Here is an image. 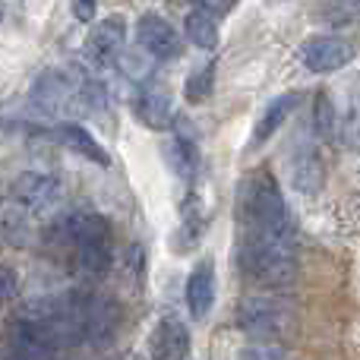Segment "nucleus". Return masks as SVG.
Returning a JSON list of instances; mask_svg holds the SVG:
<instances>
[{
  "label": "nucleus",
  "mask_w": 360,
  "mask_h": 360,
  "mask_svg": "<svg viewBox=\"0 0 360 360\" xmlns=\"http://www.w3.org/2000/svg\"><path fill=\"white\" fill-rule=\"evenodd\" d=\"M44 237L54 250L70 253V262L89 278L105 275L114 262V234L105 215H95V212L63 215L51 224Z\"/></svg>",
  "instance_id": "1"
},
{
  "label": "nucleus",
  "mask_w": 360,
  "mask_h": 360,
  "mask_svg": "<svg viewBox=\"0 0 360 360\" xmlns=\"http://www.w3.org/2000/svg\"><path fill=\"white\" fill-rule=\"evenodd\" d=\"M234 215L243 237H294V224L288 215L281 186L266 168L250 171L237 184Z\"/></svg>",
  "instance_id": "2"
},
{
  "label": "nucleus",
  "mask_w": 360,
  "mask_h": 360,
  "mask_svg": "<svg viewBox=\"0 0 360 360\" xmlns=\"http://www.w3.org/2000/svg\"><path fill=\"white\" fill-rule=\"evenodd\" d=\"M105 98V86L76 70H44L29 89L32 108L48 117H76V114L98 111Z\"/></svg>",
  "instance_id": "3"
},
{
  "label": "nucleus",
  "mask_w": 360,
  "mask_h": 360,
  "mask_svg": "<svg viewBox=\"0 0 360 360\" xmlns=\"http://www.w3.org/2000/svg\"><path fill=\"white\" fill-rule=\"evenodd\" d=\"M237 269L259 288H288L297 278L294 237H240Z\"/></svg>",
  "instance_id": "4"
},
{
  "label": "nucleus",
  "mask_w": 360,
  "mask_h": 360,
  "mask_svg": "<svg viewBox=\"0 0 360 360\" xmlns=\"http://www.w3.org/2000/svg\"><path fill=\"white\" fill-rule=\"evenodd\" d=\"M237 329L256 338H278L294 326V307L285 297H272V294H256V297H243L234 310Z\"/></svg>",
  "instance_id": "5"
},
{
  "label": "nucleus",
  "mask_w": 360,
  "mask_h": 360,
  "mask_svg": "<svg viewBox=\"0 0 360 360\" xmlns=\"http://www.w3.org/2000/svg\"><path fill=\"white\" fill-rule=\"evenodd\" d=\"M60 180L54 174H44V171H22L16 180L10 184V202L25 209L29 215L35 212H48L60 202Z\"/></svg>",
  "instance_id": "6"
},
{
  "label": "nucleus",
  "mask_w": 360,
  "mask_h": 360,
  "mask_svg": "<svg viewBox=\"0 0 360 360\" xmlns=\"http://www.w3.org/2000/svg\"><path fill=\"white\" fill-rule=\"evenodd\" d=\"M6 351L19 360H54L60 354L48 326L32 323V319L22 316H16L10 323V329H6Z\"/></svg>",
  "instance_id": "7"
},
{
  "label": "nucleus",
  "mask_w": 360,
  "mask_h": 360,
  "mask_svg": "<svg viewBox=\"0 0 360 360\" xmlns=\"http://www.w3.org/2000/svg\"><path fill=\"white\" fill-rule=\"evenodd\" d=\"M136 44L152 60H177L184 54V38L177 29L158 13H143L136 19Z\"/></svg>",
  "instance_id": "8"
},
{
  "label": "nucleus",
  "mask_w": 360,
  "mask_h": 360,
  "mask_svg": "<svg viewBox=\"0 0 360 360\" xmlns=\"http://www.w3.org/2000/svg\"><path fill=\"white\" fill-rule=\"evenodd\" d=\"M357 57V48L338 35H313L300 44V60L313 73H335Z\"/></svg>",
  "instance_id": "9"
},
{
  "label": "nucleus",
  "mask_w": 360,
  "mask_h": 360,
  "mask_svg": "<svg viewBox=\"0 0 360 360\" xmlns=\"http://www.w3.org/2000/svg\"><path fill=\"white\" fill-rule=\"evenodd\" d=\"M120 323V310L111 297L98 294H79V326L86 345H105L114 338Z\"/></svg>",
  "instance_id": "10"
},
{
  "label": "nucleus",
  "mask_w": 360,
  "mask_h": 360,
  "mask_svg": "<svg viewBox=\"0 0 360 360\" xmlns=\"http://www.w3.org/2000/svg\"><path fill=\"white\" fill-rule=\"evenodd\" d=\"M124 51H127V19L124 16H108L92 25V32L86 38V57L95 67L117 63Z\"/></svg>",
  "instance_id": "11"
},
{
  "label": "nucleus",
  "mask_w": 360,
  "mask_h": 360,
  "mask_svg": "<svg viewBox=\"0 0 360 360\" xmlns=\"http://www.w3.org/2000/svg\"><path fill=\"white\" fill-rule=\"evenodd\" d=\"M190 354V332L174 316L158 319L149 335V357L152 360H186Z\"/></svg>",
  "instance_id": "12"
},
{
  "label": "nucleus",
  "mask_w": 360,
  "mask_h": 360,
  "mask_svg": "<svg viewBox=\"0 0 360 360\" xmlns=\"http://www.w3.org/2000/svg\"><path fill=\"white\" fill-rule=\"evenodd\" d=\"M288 168H291V184L297 193L304 196H316L319 190L326 186V168H323V158L316 155L313 146H297L288 158Z\"/></svg>",
  "instance_id": "13"
},
{
  "label": "nucleus",
  "mask_w": 360,
  "mask_h": 360,
  "mask_svg": "<svg viewBox=\"0 0 360 360\" xmlns=\"http://www.w3.org/2000/svg\"><path fill=\"white\" fill-rule=\"evenodd\" d=\"M212 304H215V266L202 259L186 278V310L193 319H205Z\"/></svg>",
  "instance_id": "14"
},
{
  "label": "nucleus",
  "mask_w": 360,
  "mask_h": 360,
  "mask_svg": "<svg viewBox=\"0 0 360 360\" xmlns=\"http://www.w3.org/2000/svg\"><path fill=\"white\" fill-rule=\"evenodd\" d=\"M54 136L60 139L67 149H73L76 155H82V158H89V162H95V165H101V168H108L111 165V155L105 152V146L98 143V139L92 136V133L86 130V127H79V124H57V130H54Z\"/></svg>",
  "instance_id": "15"
},
{
  "label": "nucleus",
  "mask_w": 360,
  "mask_h": 360,
  "mask_svg": "<svg viewBox=\"0 0 360 360\" xmlns=\"http://www.w3.org/2000/svg\"><path fill=\"white\" fill-rule=\"evenodd\" d=\"M136 114L149 130L171 127V92L165 86H146L136 98Z\"/></svg>",
  "instance_id": "16"
},
{
  "label": "nucleus",
  "mask_w": 360,
  "mask_h": 360,
  "mask_svg": "<svg viewBox=\"0 0 360 360\" xmlns=\"http://www.w3.org/2000/svg\"><path fill=\"white\" fill-rule=\"evenodd\" d=\"M297 101H300V95H297V92L278 95V98H272V101H269V108H266V111H262V117L256 120L253 143L259 146V143H266L269 136H275V133H278V127L285 124V120L294 114V108H297Z\"/></svg>",
  "instance_id": "17"
},
{
  "label": "nucleus",
  "mask_w": 360,
  "mask_h": 360,
  "mask_svg": "<svg viewBox=\"0 0 360 360\" xmlns=\"http://www.w3.org/2000/svg\"><path fill=\"white\" fill-rule=\"evenodd\" d=\"M0 234H4V240L13 243V247H29V243L35 240V228H32V221H29V212L10 202L0 212Z\"/></svg>",
  "instance_id": "18"
},
{
  "label": "nucleus",
  "mask_w": 360,
  "mask_h": 360,
  "mask_svg": "<svg viewBox=\"0 0 360 360\" xmlns=\"http://www.w3.org/2000/svg\"><path fill=\"white\" fill-rule=\"evenodd\" d=\"M184 32H186V38L193 41V48H202V51H215L218 48V22L212 16H205L202 10H196V6L186 13Z\"/></svg>",
  "instance_id": "19"
},
{
  "label": "nucleus",
  "mask_w": 360,
  "mask_h": 360,
  "mask_svg": "<svg viewBox=\"0 0 360 360\" xmlns=\"http://www.w3.org/2000/svg\"><path fill=\"white\" fill-rule=\"evenodd\" d=\"M313 130H316V136L326 139V143L338 139V108L329 92H319L316 98H313Z\"/></svg>",
  "instance_id": "20"
},
{
  "label": "nucleus",
  "mask_w": 360,
  "mask_h": 360,
  "mask_svg": "<svg viewBox=\"0 0 360 360\" xmlns=\"http://www.w3.org/2000/svg\"><path fill=\"white\" fill-rule=\"evenodd\" d=\"M165 162L171 165L177 177L190 180L196 177V168H199V155H196V146L193 143H184V139H174V143L165 149Z\"/></svg>",
  "instance_id": "21"
},
{
  "label": "nucleus",
  "mask_w": 360,
  "mask_h": 360,
  "mask_svg": "<svg viewBox=\"0 0 360 360\" xmlns=\"http://www.w3.org/2000/svg\"><path fill=\"white\" fill-rule=\"evenodd\" d=\"M212 86H215V60L202 63V67H199L196 73L186 79V86H184L186 101H190V105H199V101H205L212 95Z\"/></svg>",
  "instance_id": "22"
},
{
  "label": "nucleus",
  "mask_w": 360,
  "mask_h": 360,
  "mask_svg": "<svg viewBox=\"0 0 360 360\" xmlns=\"http://www.w3.org/2000/svg\"><path fill=\"white\" fill-rule=\"evenodd\" d=\"M338 139H345L351 149H360V95L348 105V111L338 114Z\"/></svg>",
  "instance_id": "23"
},
{
  "label": "nucleus",
  "mask_w": 360,
  "mask_h": 360,
  "mask_svg": "<svg viewBox=\"0 0 360 360\" xmlns=\"http://www.w3.org/2000/svg\"><path fill=\"white\" fill-rule=\"evenodd\" d=\"M117 63L124 67V73L130 76V79H139V82H143V79H149V76H152V63H155V60H152L146 51L136 48V51H124Z\"/></svg>",
  "instance_id": "24"
},
{
  "label": "nucleus",
  "mask_w": 360,
  "mask_h": 360,
  "mask_svg": "<svg viewBox=\"0 0 360 360\" xmlns=\"http://www.w3.org/2000/svg\"><path fill=\"white\" fill-rule=\"evenodd\" d=\"M237 360H285V348L272 342H262V345H250V348H240Z\"/></svg>",
  "instance_id": "25"
},
{
  "label": "nucleus",
  "mask_w": 360,
  "mask_h": 360,
  "mask_svg": "<svg viewBox=\"0 0 360 360\" xmlns=\"http://www.w3.org/2000/svg\"><path fill=\"white\" fill-rule=\"evenodd\" d=\"M16 291H19V275H16V269H10V266H4V262H0V300L16 297Z\"/></svg>",
  "instance_id": "26"
},
{
  "label": "nucleus",
  "mask_w": 360,
  "mask_h": 360,
  "mask_svg": "<svg viewBox=\"0 0 360 360\" xmlns=\"http://www.w3.org/2000/svg\"><path fill=\"white\" fill-rule=\"evenodd\" d=\"M196 10H202L205 16H212V19H215V22H218V19H221V16H228V13L234 10V6H231V4H196Z\"/></svg>",
  "instance_id": "27"
},
{
  "label": "nucleus",
  "mask_w": 360,
  "mask_h": 360,
  "mask_svg": "<svg viewBox=\"0 0 360 360\" xmlns=\"http://www.w3.org/2000/svg\"><path fill=\"white\" fill-rule=\"evenodd\" d=\"M70 10H73V16L79 19V22H92L95 19V4H82V0H76Z\"/></svg>",
  "instance_id": "28"
},
{
  "label": "nucleus",
  "mask_w": 360,
  "mask_h": 360,
  "mask_svg": "<svg viewBox=\"0 0 360 360\" xmlns=\"http://www.w3.org/2000/svg\"><path fill=\"white\" fill-rule=\"evenodd\" d=\"M0 360H19V357H13L10 351H6V354H0Z\"/></svg>",
  "instance_id": "29"
},
{
  "label": "nucleus",
  "mask_w": 360,
  "mask_h": 360,
  "mask_svg": "<svg viewBox=\"0 0 360 360\" xmlns=\"http://www.w3.org/2000/svg\"><path fill=\"white\" fill-rule=\"evenodd\" d=\"M0 19H4V6H0Z\"/></svg>",
  "instance_id": "30"
}]
</instances>
